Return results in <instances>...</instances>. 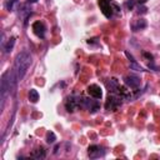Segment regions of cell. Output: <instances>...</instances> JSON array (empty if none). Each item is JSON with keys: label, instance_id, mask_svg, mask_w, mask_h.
<instances>
[{"label": "cell", "instance_id": "cell-1", "mask_svg": "<svg viewBox=\"0 0 160 160\" xmlns=\"http://www.w3.org/2000/svg\"><path fill=\"white\" fill-rule=\"evenodd\" d=\"M31 65V55L28 51H21L16 55L14 62V71L18 76V80H22L29 66Z\"/></svg>", "mask_w": 160, "mask_h": 160}, {"label": "cell", "instance_id": "cell-2", "mask_svg": "<svg viewBox=\"0 0 160 160\" xmlns=\"http://www.w3.org/2000/svg\"><path fill=\"white\" fill-rule=\"evenodd\" d=\"M10 95V84H9V70H6L1 75L0 80V100H1V110L4 109L5 105V99L6 96Z\"/></svg>", "mask_w": 160, "mask_h": 160}, {"label": "cell", "instance_id": "cell-3", "mask_svg": "<svg viewBox=\"0 0 160 160\" xmlns=\"http://www.w3.org/2000/svg\"><path fill=\"white\" fill-rule=\"evenodd\" d=\"M119 105H121V96L118 94H110L106 100V109L108 110H115Z\"/></svg>", "mask_w": 160, "mask_h": 160}, {"label": "cell", "instance_id": "cell-4", "mask_svg": "<svg viewBox=\"0 0 160 160\" xmlns=\"http://www.w3.org/2000/svg\"><path fill=\"white\" fill-rule=\"evenodd\" d=\"M99 5H100V9H101L102 14H104L106 18H111V16H112L111 0H99Z\"/></svg>", "mask_w": 160, "mask_h": 160}, {"label": "cell", "instance_id": "cell-5", "mask_svg": "<svg viewBox=\"0 0 160 160\" xmlns=\"http://www.w3.org/2000/svg\"><path fill=\"white\" fill-rule=\"evenodd\" d=\"M105 154V150L98 145H91L89 146L88 149V155L91 158V159H96V158H100V156H104Z\"/></svg>", "mask_w": 160, "mask_h": 160}, {"label": "cell", "instance_id": "cell-6", "mask_svg": "<svg viewBox=\"0 0 160 160\" xmlns=\"http://www.w3.org/2000/svg\"><path fill=\"white\" fill-rule=\"evenodd\" d=\"M78 106H80V98H68L66 99V102H65V108L69 112H72Z\"/></svg>", "mask_w": 160, "mask_h": 160}, {"label": "cell", "instance_id": "cell-7", "mask_svg": "<svg viewBox=\"0 0 160 160\" xmlns=\"http://www.w3.org/2000/svg\"><path fill=\"white\" fill-rule=\"evenodd\" d=\"M45 25L41 22V21H35L34 24H32V31H34V34L38 36V38H41V39H44V36H45Z\"/></svg>", "mask_w": 160, "mask_h": 160}, {"label": "cell", "instance_id": "cell-8", "mask_svg": "<svg viewBox=\"0 0 160 160\" xmlns=\"http://www.w3.org/2000/svg\"><path fill=\"white\" fill-rule=\"evenodd\" d=\"M124 81L128 86H130L131 89H138L139 85H140V79L135 75H128L124 78Z\"/></svg>", "mask_w": 160, "mask_h": 160}, {"label": "cell", "instance_id": "cell-9", "mask_svg": "<svg viewBox=\"0 0 160 160\" xmlns=\"http://www.w3.org/2000/svg\"><path fill=\"white\" fill-rule=\"evenodd\" d=\"M88 92H89V95L92 96L94 99H100V98L102 96L101 88L98 86V85H95V84H92V85H90V86L88 88Z\"/></svg>", "mask_w": 160, "mask_h": 160}, {"label": "cell", "instance_id": "cell-10", "mask_svg": "<svg viewBox=\"0 0 160 160\" xmlns=\"http://www.w3.org/2000/svg\"><path fill=\"white\" fill-rule=\"evenodd\" d=\"M106 86H108V89H109V92L110 94H118V90H119V82H118V80L116 79H109L108 81H106Z\"/></svg>", "mask_w": 160, "mask_h": 160}, {"label": "cell", "instance_id": "cell-11", "mask_svg": "<svg viewBox=\"0 0 160 160\" xmlns=\"http://www.w3.org/2000/svg\"><path fill=\"white\" fill-rule=\"evenodd\" d=\"M45 155H46V152L42 148H39V149H36L31 152V158H34V159H44Z\"/></svg>", "mask_w": 160, "mask_h": 160}, {"label": "cell", "instance_id": "cell-12", "mask_svg": "<svg viewBox=\"0 0 160 160\" xmlns=\"http://www.w3.org/2000/svg\"><path fill=\"white\" fill-rule=\"evenodd\" d=\"M146 20L145 19H139L138 21H136V24H134L132 25V29H134V31H138V30H142V29H145L146 28Z\"/></svg>", "mask_w": 160, "mask_h": 160}, {"label": "cell", "instance_id": "cell-13", "mask_svg": "<svg viewBox=\"0 0 160 160\" xmlns=\"http://www.w3.org/2000/svg\"><path fill=\"white\" fill-rule=\"evenodd\" d=\"M29 100L31 102H36L39 100V92H38V90L30 89V91H29Z\"/></svg>", "mask_w": 160, "mask_h": 160}, {"label": "cell", "instance_id": "cell-14", "mask_svg": "<svg viewBox=\"0 0 160 160\" xmlns=\"http://www.w3.org/2000/svg\"><path fill=\"white\" fill-rule=\"evenodd\" d=\"M14 45H15V38H11V39L6 42V45H4V46H2V49H4V51H5V52H10V51L12 50Z\"/></svg>", "mask_w": 160, "mask_h": 160}, {"label": "cell", "instance_id": "cell-15", "mask_svg": "<svg viewBox=\"0 0 160 160\" xmlns=\"http://www.w3.org/2000/svg\"><path fill=\"white\" fill-rule=\"evenodd\" d=\"M55 140H56V136H55V134H54L52 131H48V132H46V142H49V144H52Z\"/></svg>", "mask_w": 160, "mask_h": 160}, {"label": "cell", "instance_id": "cell-16", "mask_svg": "<svg viewBox=\"0 0 160 160\" xmlns=\"http://www.w3.org/2000/svg\"><path fill=\"white\" fill-rule=\"evenodd\" d=\"M18 0H5V2H4V5H5V8H6V10H9V11H11L12 9H14V4Z\"/></svg>", "mask_w": 160, "mask_h": 160}, {"label": "cell", "instance_id": "cell-17", "mask_svg": "<svg viewBox=\"0 0 160 160\" xmlns=\"http://www.w3.org/2000/svg\"><path fill=\"white\" fill-rule=\"evenodd\" d=\"M130 69H131V70H136V71H144V68H142V66H140L136 61L130 62Z\"/></svg>", "mask_w": 160, "mask_h": 160}, {"label": "cell", "instance_id": "cell-18", "mask_svg": "<svg viewBox=\"0 0 160 160\" xmlns=\"http://www.w3.org/2000/svg\"><path fill=\"white\" fill-rule=\"evenodd\" d=\"M135 2H136V0H128L125 5H126V8H128L129 10H131V9L135 6Z\"/></svg>", "mask_w": 160, "mask_h": 160}, {"label": "cell", "instance_id": "cell-19", "mask_svg": "<svg viewBox=\"0 0 160 160\" xmlns=\"http://www.w3.org/2000/svg\"><path fill=\"white\" fill-rule=\"evenodd\" d=\"M125 55H126V58L130 60V62H132V61H135V59H134V56L129 52V51H125Z\"/></svg>", "mask_w": 160, "mask_h": 160}, {"label": "cell", "instance_id": "cell-20", "mask_svg": "<svg viewBox=\"0 0 160 160\" xmlns=\"http://www.w3.org/2000/svg\"><path fill=\"white\" fill-rule=\"evenodd\" d=\"M138 12H139V14H140V12H141V14L146 12V8H145V6H139V10H138Z\"/></svg>", "mask_w": 160, "mask_h": 160}, {"label": "cell", "instance_id": "cell-21", "mask_svg": "<svg viewBox=\"0 0 160 160\" xmlns=\"http://www.w3.org/2000/svg\"><path fill=\"white\" fill-rule=\"evenodd\" d=\"M142 55H144L145 58H148V59H149L150 61H152V55H151V54H149V52H144Z\"/></svg>", "mask_w": 160, "mask_h": 160}, {"label": "cell", "instance_id": "cell-22", "mask_svg": "<svg viewBox=\"0 0 160 160\" xmlns=\"http://www.w3.org/2000/svg\"><path fill=\"white\" fill-rule=\"evenodd\" d=\"M136 1H138V2H139V4H144V2H145V1H146V0H136Z\"/></svg>", "mask_w": 160, "mask_h": 160}, {"label": "cell", "instance_id": "cell-23", "mask_svg": "<svg viewBox=\"0 0 160 160\" xmlns=\"http://www.w3.org/2000/svg\"><path fill=\"white\" fill-rule=\"evenodd\" d=\"M35 1H38V0H28V4H31V2H35Z\"/></svg>", "mask_w": 160, "mask_h": 160}]
</instances>
